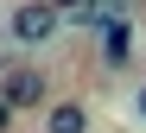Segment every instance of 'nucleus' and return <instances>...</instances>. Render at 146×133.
Listing matches in <instances>:
<instances>
[{"mask_svg":"<svg viewBox=\"0 0 146 133\" xmlns=\"http://www.w3.org/2000/svg\"><path fill=\"white\" fill-rule=\"evenodd\" d=\"M57 32H64V13L51 7V0H19V7L7 13V38L19 51H44Z\"/></svg>","mask_w":146,"mask_h":133,"instance_id":"f257e3e1","label":"nucleus"},{"mask_svg":"<svg viewBox=\"0 0 146 133\" xmlns=\"http://www.w3.org/2000/svg\"><path fill=\"white\" fill-rule=\"evenodd\" d=\"M0 95H7V108L13 114H38V108H51V76H44L38 64H7L0 70Z\"/></svg>","mask_w":146,"mask_h":133,"instance_id":"f03ea898","label":"nucleus"},{"mask_svg":"<svg viewBox=\"0 0 146 133\" xmlns=\"http://www.w3.org/2000/svg\"><path fill=\"white\" fill-rule=\"evenodd\" d=\"M89 101L83 95H57L51 108H44V133H89Z\"/></svg>","mask_w":146,"mask_h":133,"instance_id":"7ed1b4c3","label":"nucleus"},{"mask_svg":"<svg viewBox=\"0 0 146 133\" xmlns=\"http://www.w3.org/2000/svg\"><path fill=\"white\" fill-rule=\"evenodd\" d=\"M133 64V19L102 25V70H127Z\"/></svg>","mask_w":146,"mask_h":133,"instance_id":"20e7f679","label":"nucleus"},{"mask_svg":"<svg viewBox=\"0 0 146 133\" xmlns=\"http://www.w3.org/2000/svg\"><path fill=\"white\" fill-rule=\"evenodd\" d=\"M51 7H57V13H64V19H76V13H83V7H89V0H51Z\"/></svg>","mask_w":146,"mask_h":133,"instance_id":"39448f33","label":"nucleus"},{"mask_svg":"<svg viewBox=\"0 0 146 133\" xmlns=\"http://www.w3.org/2000/svg\"><path fill=\"white\" fill-rule=\"evenodd\" d=\"M13 120H19V114L7 108V95H0V133H13Z\"/></svg>","mask_w":146,"mask_h":133,"instance_id":"423d86ee","label":"nucleus"},{"mask_svg":"<svg viewBox=\"0 0 146 133\" xmlns=\"http://www.w3.org/2000/svg\"><path fill=\"white\" fill-rule=\"evenodd\" d=\"M133 114H140V120H146V83H140V89H133Z\"/></svg>","mask_w":146,"mask_h":133,"instance_id":"0eeeda50","label":"nucleus"}]
</instances>
